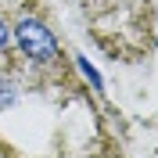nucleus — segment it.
<instances>
[{
  "instance_id": "1",
  "label": "nucleus",
  "mask_w": 158,
  "mask_h": 158,
  "mask_svg": "<svg viewBox=\"0 0 158 158\" xmlns=\"http://www.w3.org/2000/svg\"><path fill=\"white\" fill-rule=\"evenodd\" d=\"M15 40H18L22 54H25L29 61H40V65L54 61V54H58V43H54L50 29L43 25V22H36V18H22L18 29H15Z\"/></svg>"
},
{
  "instance_id": "2",
  "label": "nucleus",
  "mask_w": 158,
  "mask_h": 158,
  "mask_svg": "<svg viewBox=\"0 0 158 158\" xmlns=\"http://www.w3.org/2000/svg\"><path fill=\"white\" fill-rule=\"evenodd\" d=\"M15 97H18V90H15V83H11V79H0V108H7V104H15Z\"/></svg>"
},
{
  "instance_id": "3",
  "label": "nucleus",
  "mask_w": 158,
  "mask_h": 158,
  "mask_svg": "<svg viewBox=\"0 0 158 158\" xmlns=\"http://www.w3.org/2000/svg\"><path fill=\"white\" fill-rule=\"evenodd\" d=\"M7 43H11V29H7V22L0 18V50H7Z\"/></svg>"
}]
</instances>
